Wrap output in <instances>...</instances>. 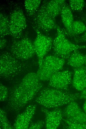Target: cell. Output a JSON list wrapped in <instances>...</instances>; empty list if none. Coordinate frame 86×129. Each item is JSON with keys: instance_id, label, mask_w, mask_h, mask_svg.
Here are the masks:
<instances>
[{"instance_id": "obj_1", "label": "cell", "mask_w": 86, "mask_h": 129, "mask_svg": "<svg viewBox=\"0 0 86 129\" xmlns=\"http://www.w3.org/2000/svg\"><path fill=\"white\" fill-rule=\"evenodd\" d=\"M36 73L26 74L9 93L6 108L9 111L18 112L37 95L43 88V84Z\"/></svg>"}, {"instance_id": "obj_2", "label": "cell", "mask_w": 86, "mask_h": 129, "mask_svg": "<svg viewBox=\"0 0 86 129\" xmlns=\"http://www.w3.org/2000/svg\"><path fill=\"white\" fill-rule=\"evenodd\" d=\"M79 93H73L53 88L42 89L35 97V101L47 108H54L68 104L79 99Z\"/></svg>"}, {"instance_id": "obj_3", "label": "cell", "mask_w": 86, "mask_h": 129, "mask_svg": "<svg viewBox=\"0 0 86 129\" xmlns=\"http://www.w3.org/2000/svg\"><path fill=\"white\" fill-rule=\"evenodd\" d=\"M22 61L15 57L10 52L4 51L0 56V78L11 80L21 74L26 68Z\"/></svg>"}, {"instance_id": "obj_4", "label": "cell", "mask_w": 86, "mask_h": 129, "mask_svg": "<svg viewBox=\"0 0 86 129\" xmlns=\"http://www.w3.org/2000/svg\"><path fill=\"white\" fill-rule=\"evenodd\" d=\"M56 36L54 39L53 50L54 55L64 60H67L75 51L86 48V45H79L73 43L66 38L63 30L58 26Z\"/></svg>"}, {"instance_id": "obj_5", "label": "cell", "mask_w": 86, "mask_h": 129, "mask_svg": "<svg viewBox=\"0 0 86 129\" xmlns=\"http://www.w3.org/2000/svg\"><path fill=\"white\" fill-rule=\"evenodd\" d=\"M65 60L55 55H49L43 58L41 66L36 73L40 81H48L55 73L63 69Z\"/></svg>"}, {"instance_id": "obj_6", "label": "cell", "mask_w": 86, "mask_h": 129, "mask_svg": "<svg viewBox=\"0 0 86 129\" xmlns=\"http://www.w3.org/2000/svg\"><path fill=\"white\" fill-rule=\"evenodd\" d=\"M9 50L13 56L22 61L29 59L35 53L33 44L27 37L14 41Z\"/></svg>"}, {"instance_id": "obj_7", "label": "cell", "mask_w": 86, "mask_h": 129, "mask_svg": "<svg viewBox=\"0 0 86 129\" xmlns=\"http://www.w3.org/2000/svg\"><path fill=\"white\" fill-rule=\"evenodd\" d=\"M9 25V35L14 39H18L21 37L27 24L25 17L20 8H16L11 13Z\"/></svg>"}, {"instance_id": "obj_8", "label": "cell", "mask_w": 86, "mask_h": 129, "mask_svg": "<svg viewBox=\"0 0 86 129\" xmlns=\"http://www.w3.org/2000/svg\"><path fill=\"white\" fill-rule=\"evenodd\" d=\"M32 17L35 25L34 27L38 29L48 33L57 29L58 25L56 23V18L51 17L47 13L43 3Z\"/></svg>"}, {"instance_id": "obj_9", "label": "cell", "mask_w": 86, "mask_h": 129, "mask_svg": "<svg viewBox=\"0 0 86 129\" xmlns=\"http://www.w3.org/2000/svg\"><path fill=\"white\" fill-rule=\"evenodd\" d=\"M33 27L37 34L33 44L35 53L38 58L39 67L45 56L52 48L54 40L50 37L43 34L38 29Z\"/></svg>"}, {"instance_id": "obj_10", "label": "cell", "mask_w": 86, "mask_h": 129, "mask_svg": "<svg viewBox=\"0 0 86 129\" xmlns=\"http://www.w3.org/2000/svg\"><path fill=\"white\" fill-rule=\"evenodd\" d=\"M72 72L69 70L60 71L55 73L49 81L50 87L66 91L72 82Z\"/></svg>"}, {"instance_id": "obj_11", "label": "cell", "mask_w": 86, "mask_h": 129, "mask_svg": "<svg viewBox=\"0 0 86 129\" xmlns=\"http://www.w3.org/2000/svg\"><path fill=\"white\" fill-rule=\"evenodd\" d=\"M63 112V116L69 121L86 123V113L83 111L75 101L68 103Z\"/></svg>"}, {"instance_id": "obj_12", "label": "cell", "mask_w": 86, "mask_h": 129, "mask_svg": "<svg viewBox=\"0 0 86 129\" xmlns=\"http://www.w3.org/2000/svg\"><path fill=\"white\" fill-rule=\"evenodd\" d=\"M36 109L35 104H32L28 105L22 113L17 116L14 124V128L16 129L28 128Z\"/></svg>"}, {"instance_id": "obj_13", "label": "cell", "mask_w": 86, "mask_h": 129, "mask_svg": "<svg viewBox=\"0 0 86 129\" xmlns=\"http://www.w3.org/2000/svg\"><path fill=\"white\" fill-rule=\"evenodd\" d=\"M45 116V124L47 129H56L59 126L63 117V112L58 107L51 111L42 108Z\"/></svg>"}, {"instance_id": "obj_14", "label": "cell", "mask_w": 86, "mask_h": 129, "mask_svg": "<svg viewBox=\"0 0 86 129\" xmlns=\"http://www.w3.org/2000/svg\"><path fill=\"white\" fill-rule=\"evenodd\" d=\"M73 69L72 85L77 90L81 91L86 88V68L83 66Z\"/></svg>"}, {"instance_id": "obj_15", "label": "cell", "mask_w": 86, "mask_h": 129, "mask_svg": "<svg viewBox=\"0 0 86 129\" xmlns=\"http://www.w3.org/2000/svg\"><path fill=\"white\" fill-rule=\"evenodd\" d=\"M66 2L65 0H44L43 3L47 13L51 17L56 18V17L61 14Z\"/></svg>"}, {"instance_id": "obj_16", "label": "cell", "mask_w": 86, "mask_h": 129, "mask_svg": "<svg viewBox=\"0 0 86 129\" xmlns=\"http://www.w3.org/2000/svg\"><path fill=\"white\" fill-rule=\"evenodd\" d=\"M62 23L66 30H62L65 36L71 32L72 27L74 21L72 10L66 3L64 4L60 14Z\"/></svg>"}, {"instance_id": "obj_17", "label": "cell", "mask_w": 86, "mask_h": 129, "mask_svg": "<svg viewBox=\"0 0 86 129\" xmlns=\"http://www.w3.org/2000/svg\"><path fill=\"white\" fill-rule=\"evenodd\" d=\"M85 56L79 51H74L67 59L68 65L73 68H78L84 66Z\"/></svg>"}, {"instance_id": "obj_18", "label": "cell", "mask_w": 86, "mask_h": 129, "mask_svg": "<svg viewBox=\"0 0 86 129\" xmlns=\"http://www.w3.org/2000/svg\"><path fill=\"white\" fill-rule=\"evenodd\" d=\"M86 31V25L81 20L74 21L71 32L66 36L75 37L83 33Z\"/></svg>"}, {"instance_id": "obj_19", "label": "cell", "mask_w": 86, "mask_h": 129, "mask_svg": "<svg viewBox=\"0 0 86 129\" xmlns=\"http://www.w3.org/2000/svg\"><path fill=\"white\" fill-rule=\"evenodd\" d=\"M41 0H25L24 4L25 10L29 17H32L39 8Z\"/></svg>"}, {"instance_id": "obj_20", "label": "cell", "mask_w": 86, "mask_h": 129, "mask_svg": "<svg viewBox=\"0 0 86 129\" xmlns=\"http://www.w3.org/2000/svg\"><path fill=\"white\" fill-rule=\"evenodd\" d=\"M0 38L10 34L9 19L5 14H0Z\"/></svg>"}, {"instance_id": "obj_21", "label": "cell", "mask_w": 86, "mask_h": 129, "mask_svg": "<svg viewBox=\"0 0 86 129\" xmlns=\"http://www.w3.org/2000/svg\"><path fill=\"white\" fill-rule=\"evenodd\" d=\"M68 5L70 9L73 11L81 12L85 5V1L83 0H70Z\"/></svg>"}, {"instance_id": "obj_22", "label": "cell", "mask_w": 86, "mask_h": 129, "mask_svg": "<svg viewBox=\"0 0 86 129\" xmlns=\"http://www.w3.org/2000/svg\"><path fill=\"white\" fill-rule=\"evenodd\" d=\"M0 111V128L4 129H13V127L12 126L8 120L5 111L1 108Z\"/></svg>"}, {"instance_id": "obj_23", "label": "cell", "mask_w": 86, "mask_h": 129, "mask_svg": "<svg viewBox=\"0 0 86 129\" xmlns=\"http://www.w3.org/2000/svg\"><path fill=\"white\" fill-rule=\"evenodd\" d=\"M63 120L66 124L64 128L69 129H86V123L73 122L66 119Z\"/></svg>"}, {"instance_id": "obj_24", "label": "cell", "mask_w": 86, "mask_h": 129, "mask_svg": "<svg viewBox=\"0 0 86 129\" xmlns=\"http://www.w3.org/2000/svg\"><path fill=\"white\" fill-rule=\"evenodd\" d=\"M80 15L81 19L86 25V13L83 12ZM74 39L77 43L86 42V31L82 35L74 37Z\"/></svg>"}, {"instance_id": "obj_25", "label": "cell", "mask_w": 86, "mask_h": 129, "mask_svg": "<svg viewBox=\"0 0 86 129\" xmlns=\"http://www.w3.org/2000/svg\"><path fill=\"white\" fill-rule=\"evenodd\" d=\"M0 100L1 101L6 100L8 96L9 91L7 87L2 84L0 85Z\"/></svg>"}, {"instance_id": "obj_26", "label": "cell", "mask_w": 86, "mask_h": 129, "mask_svg": "<svg viewBox=\"0 0 86 129\" xmlns=\"http://www.w3.org/2000/svg\"><path fill=\"white\" fill-rule=\"evenodd\" d=\"M45 122L43 120H39L36 122L30 124L28 129H40L42 128Z\"/></svg>"}, {"instance_id": "obj_27", "label": "cell", "mask_w": 86, "mask_h": 129, "mask_svg": "<svg viewBox=\"0 0 86 129\" xmlns=\"http://www.w3.org/2000/svg\"><path fill=\"white\" fill-rule=\"evenodd\" d=\"M79 99L86 100V88L79 93Z\"/></svg>"}, {"instance_id": "obj_28", "label": "cell", "mask_w": 86, "mask_h": 129, "mask_svg": "<svg viewBox=\"0 0 86 129\" xmlns=\"http://www.w3.org/2000/svg\"><path fill=\"white\" fill-rule=\"evenodd\" d=\"M0 48L1 50L6 46L7 43V40L4 38H0Z\"/></svg>"}, {"instance_id": "obj_29", "label": "cell", "mask_w": 86, "mask_h": 129, "mask_svg": "<svg viewBox=\"0 0 86 129\" xmlns=\"http://www.w3.org/2000/svg\"><path fill=\"white\" fill-rule=\"evenodd\" d=\"M83 108L84 112L86 113V100L83 106Z\"/></svg>"}, {"instance_id": "obj_30", "label": "cell", "mask_w": 86, "mask_h": 129, "mask_svg": "<svg viewBox=\"0 0 86 129\" xmlns=\"http://www.w3.org/2000/svg\"><path fill=\"white\" fill-rule=\"evenodd\" d=\"M85 56V63L84 65H85V66L86 68V54Z\"/></svg>"}]
</instances>
